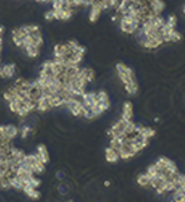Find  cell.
Instances as JSON below:
<instances>
[{
	"label": "cell",
	"mask_w": 185,
	"mask_h": 202,
	"mask_svg": "<svg viewBox=\"0 0 185 202\" xmlns=\"http://www.w3.org/2000/svg\"><path fill=\"white\" fill-rule=\"evenodd\" d=\"M16 71V66L12 63L10 64H4V66L0 67V78L3 79H10L15 75Z\"/></svg>",
	"instance_id": "obj_1"
},
{
	"label": "cell",
	"mask_w": 185,
	"mask_h": 202,
	"mask_svg": "<svg viewBox=\"0 0 185 202\" xmlns=\"http://www.w3.org/2000/svg\"><path fill=\"white\" fill-rule=\"evenodd\" d=\"M36 156H38V159L41 161V162H44V164H47L49 162V160H50V156H49V151H47V149H46V147L44 144H39L38 145V149H36Z\"/></svg>",
	"instance_id": "obj_2"
},
{
	"label": "cell",
	"mask_w": 185,
	"mask_h": 202,
	"mask_svg": "<svg viewBox=\"0 0 185 202\" xmlns=\"http://www.w3.org/2000/svg\"><path fill=\"white\" fill-rule=\"evenodd\" d=\"M132 111H133L132 103L125 102L124 108H122V116H121V119H124V120H126V121H131V120H132V115H133Z\"/></svg>",
	"instance_id": "obj_3"
},
{
	"label": "cell",
	"mask_w": 185,
	"mask_h": 202,
	"mask_svg": "<svg viewBox=\"0 0 185 202\" xmlns=\"http://www.w3.org/2000/svg\"><path fill=\"white\" fill-rule=\"evenodd\" d=\"M102 9L99 7V5L98 4H92L91 5V10H90V21L91 22H96L98 18H99V16H101V13H102Z\"/></svg>",
	"instance_id": "obj_4"
},
{
	"label": "cell",
	"mask_w": 185,
	"mask_h": 202,
	"mask_svg": "<svg viewBox=\"0 0 185 202\" xmlns=\"http://www.w3.org/2000/svg\"><path fill=\"white\" fill-rule=\"evenodd\" d=\"M105 159H107V161H109V162H116V161L120 160L119 151L109 147V148L105 150Z\"/></svg>",
	"instance_id": "obj_5"
},
{
	"label": "cell",
	"mask_w": 185,
	"mask_h": 202,
	"mask_svg": "<svg viewBox=\"0 0 185 202\" xmlns=\"http://www.w3.org/2000/svg\"><path fill=\"white\" fill-rule=\"evenodd\" d=\"M23 50L26 51V53L28 55V57H30V58H35V57H38V56L40 55V47L35 46L34 44H31L29 46H26Z\"/></svg>",
	"instance_id": "obj_6"
},
{
	"label": "cell",
	"mask_w": 185,
	"mask_h": 202,
	"mask_svg": "<svg viewBox=\"0 0 185 202\" xmlns=\"http://www.w3.org/2000/svg\"><path fill=\"white\" fill-rule=\"evenodd\" d=\"M5 133H6V136L9 137V138L13 139L18 134V128L16 127L15 125H6L5 126Z\"/></svg>",
	"instance_id": "obj_7"
},
{
	"label": "cell",
	"mask_w": 185,
	"mask_h": 202,
	"mask_svg": "<svg viewBox=\"0 0 185 202\" xmlns=\"http://www.w3.org/2000/svg\"><path fill=\"white\" fill-rule=\"evenodd\" d=\"M137 182H138V184L140 185V187H148V185L150 184V175L148 173L140 174L138 177V179H137Z\"/></svg>",
	"instance_id": "obj_8"
},
{
	"label": "cell",
	"mask_w": 185,
	"mask_h": 202,
	"mask_svg": "<svg viewBox=\"0 0 185 202\" xmlns=\"http://www.w3.org/2000/svg\"><path fill=\"white\" fill-rule=\"evenodd\" d=\"M30 132H31V127L28 125H23L21 128H18V134H21L22 138H27Z\"/></svg>",
	"instance_id": "obj_9"
},
{
	"label": "cell",
	"mask_w": 185,
	"mask_h": 202,
	"mask_svg": "<svg viewBox=\"0 0 185 202\" xmlns=\"http://www.w3.org/2000/svg\"><path fill=\"white\" fill-rule=\"evenodd\" d=\"M45 20L46 21H53V20H56V12H54V10L47 11L45 13Z\"/></svg>",
	"instance_id": "obj_10"
},
{
	"label": "cell",
	"mask_w": 185,
	"mask_h": 202,
	"mask_svg": "<svg viewBox=\"0 0 185 202\" xmlns=\"http://www.w3.org/2000/svg\"><path fill=\"white\" fill-rule=\"evenodd\" d=\"M13 98H15V94H13L10 90H7V91L4 92V99H5L6 102H11Z\"/></svg>",
	"instance_id": "obj_11"
},
{
	"label": "cell",
	"mask_w": 185,
	"mask_h": 202,
	"mask_svg": "<svg viewBox=\"0 0 185 202\" xmlns=\"http://www.w3.org/2000/svg\"><path fill=\"white\" fill-rule=\"evenodd\" d=\"M12 41L17 47H22V38L20 36H12Z\"/></svg>",
	"instance_id": "obj_12"
},
{
	"label": "cell",
	"mask_w": 185,
	"mask_h": 202,
	"mask_svg": "<svg viewBox=\"0 0 185 202\" xmlns=\"http://www.w3.org/2000/svg\"><path fill=\"white\" fill-rule=\"evenodd\" d=\"M57 178H58V179H63V178H64V174H63L62 172H58V173H57Z\"/></svg>",
	"instance_id": "obj_13"
},
{
	"label": "cell",
	"mask_w": 185,
	"mask_h": 202,
	"mask_svg": "<svg viewBox=\"0 0 185 202\" xmlns=\"http://www.w3.org/2000/svg\"><path fill=\"white\" fill-rule=\"evenodd\" d=\"M183 12H184V13H185V6H184V7H183Z\"/></svg>",
	"instance_id": "obj_14"
}]
</instances>
